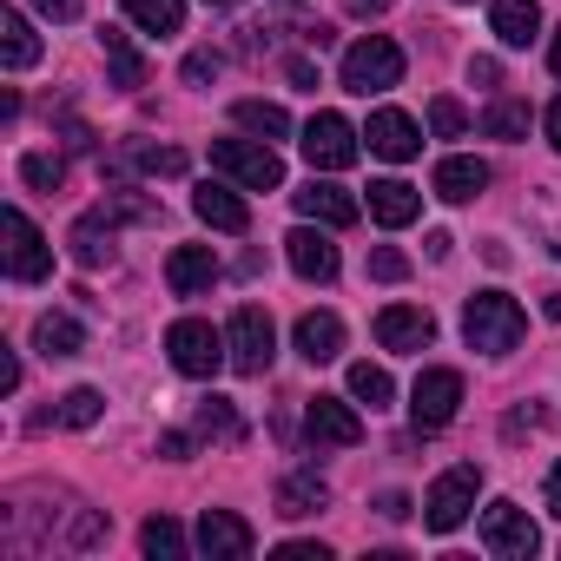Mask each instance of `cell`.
I'll use <instances>...</instances> for the list:
<instances>
[{"instance_id":"33","label":"cell","mask_w":561,"mask_h":561,"mask_svg":"<svg viewBox=\"0 0 561 561\" xmlns=\"http://www.w3.org/2000/svg\"><path fill=\"white\" fill-rule=\"evenodd\" d=\"M198 430L218 436V443H238V436H244V423H238V410H231L225 397H205V403H198Z\"/></svg>"},{"instance_id":"46","label":"cell","mask_w":561,"mask_h":561,"mask_svg":"<svg viewBox=\"0 0 561 561\" xmlns=\"http://www.w3.org/2000/svg\"><path fill=\"white\" fill-rule=\"evenodd\" d=\"M541 126H548V146L561 152V100H548V113H541Z\"/></svg>"},{"instance_id":"6","label":"cell","mask_w":561,"mask_h":561,"mask_svg":"<svg viewBox=\"0 0 561 561\" xmlns=\"http://www.w3.org/2000/svg\"><path fill=\"white\" fill-rule=\"evenodd\" d=\"M0 231H8V277L14 285H41V277L54 271V244L41 238V225L21 205H8L0 211Z\"/></svg>"},{"instance_id":"15","label":"cell","mask_w":561,"mask_h":561,"mask_svg":"<svg viewBox=\"0 0 561 561\" xmlns=\"http://www.w3.org/2000/svg\"><path fill=\"white\" fill-rule=\"evenodd\" d=\"M198 548H205L211 561H244V554L257 548V535H251L244 515H231V508H205V515H198Z\"/></svg>"},{"instance_id":"45","label":"cell","mask_w":561,"mask_h":561,"mask_svg":"<svg viewBox=\"0 0 561 561\" xmlns=\"http://www.w3.org/2000/svg\"><path fill=\"white\" fill-rule=\"evenodd\" d=\"M469 80H476V87H495V80H502V67H495V60H469Z\"/></svg>"},{"instance_id":"47","label":"cell","mask_w":561,"mask_h":561,"mask_svg":"<svg viewBox=\"0 0 561 561\" xmlns=\"http://www.w3.org/2000/svg\"><path fill=\"white\" fill-rule=\"evenodd\" d=\"M548 515H561V462L548 469Z\"/></svg>"},{"instance_id":"9","label":"cell","mask_w":561,"mask_h":561,"mask_svg":"<svg viewBox=\"0 0 561 561\" xmlns=\"http://www.w3.org/2000/svg\"><path fill=\"white\" fill-rule=\"evenodd\" d=\"M456 410H462V377L456 370H423L416 390H410V423L423 436H436V430L456 423Z\"/></svg>"},{"instance_id":"8","label":"cell","mask_w":561,"mask_h":561,"mask_svg":"<svg viewBox=\"0 0 561 561\" xmlns=\"http://www.w3.org/2000/svg\"><path fill=\"white\" fill-rule=\"evenodd\" d=\"M357 139H364V133H357L344 113H318V119L305 126V139H298V146H305L311 172H344V165H357V152H364Z\"/></svg>"},{"instance_id":"32","label":"cell","mask_w":561,"mask_h":561,"mask_svg":"<svg viewBox=\"0 0 561 561\" xmlns=\"http://www.w3.org/2000/svg\"><path fill=\"white\" fill-rule=\"evenodd\" d=\"M100 410H106V397H100V390H67V397H60V410H54V423H67V430H93V423H100Z\"/></svg>"},{"instance_id":"36","label":"cell","mask_w":561,"mask_h":561,"mask_svg":"<svg viewBox=\"0 0 561 561\" xmlns=\"http://www.w3.org/2000/svg\"><path fill=\"white\" fill-rule=\"evenodd\" d=\"M430 133H436V139H462V133H469L462 100H449V93H443V100H430Z\"/></svg>"},{"instance_id":"44","label":"cell","mask_w":561,"mask_h":561,"mask_svg":"<svg viewBox=\"0 0 561 561\" xmlns=\"http://www.w3.org/2000/svg\"><path fill=\"white\" fill-rule=\"evenodd\" d=\"M344 14H357V21H377V14H390V0H344Z\"/></svg>"},{"instance_id":"24","label":"cell","mask_w":561,"mask_h":561,"mask_svg":"<svg viewBox=\"0 0 561 561\" xmlns=\"http://www.w3.org/2000/svg\"><path fill=\"white\" fill-rule=\"evenodd\" d=\"M489 27H495L502 47H528V41L541 34V8H535V0H495V8H489Z\"/></svg>"},{"instance_id":"42","label":"cell","mask_w":561,"mask_h":561,"mask_svg":"<svg viewBox=\"0 0 561 561\" xmlns=\"http://www.w3.org/2000/svg\"><path fill=\"white\" fill-rule=\"evenodd\" d=\"M34 8H41L47 21H80V8H87V0H34Z\"/></svg>"},{"instance_id":"14","label":"cell","mask_w":561,"mask_h":561,"mask_svg":"<svg viewBox=\"0 0 561 561\" xmlns=\"http://www.w3.org/2000/svg\"><path fill=\"white\" fill-rule=\"evenodd\" d=\"M364 139H370V152H377V159H390V165H403V159H416V152H423V126H416L410 113H397V106L370 113Z\"/></svg>"},{"instance_id":"40","label":"cell","mask_w":561,"mask_h":561,"mask_svg":"<svg viewBox=\"0 0 561 561\" xmlns=\"http://www.w3.org/2000/svg\"><path fill=\"white\" fill-rule=\"evenodd\" d=\"M277 561H331V548L324 541H285V548H277Z\"/></svg>"},{"instance_id":"39","label":"cell","mask_w":561,"mask_h":561,"mask_svg":"<svg viewBox=\"0 0 561 561\" xmlns=\"http://www.w3.org/2000/svg\"><path fill=\"white\" fill-rule=\"evenodd\" d=\"M218 67H225L218 54H192V60H185V87H205V80H218Z\"/></svg>"},{"instance_id":"2","label":"cell","mask_w":561,"mask_h":561,"mask_svg":"<svg viewBox=\"0 0 561 561\" xmlns=\"http://www.w3.org/2000/svg\"><path fill=\"white\" fill-rule=\"evenodd\" d=\"M165 357H172L179 377H218V370L231 364V344H225V331H211L205 318H179V324L165 331Z\"/></svg>"},{"instance_id":"12","label":"cell","mask_w":561,"mask_h":561,"mask_svg":"<svg viewBox=\"0 0 561 561\" xmlns=\"http://www.w3.org/2000/svg\"><path fill=\"white\" fill-rule=\"evenodd\" d=\"M305 436L324 443V449H357V443H364V416H357L344 397H311V410H305Z\"/></svg>"},{"instance_id":"34","label":"cell","mask_w":561,"mask_h":561,"mask_svg":"<svg viewBox=\"0 0 561 561\" xmlns=\"http://www.w3.org/2000/svg\"><path fill=\"white\" fill-rule=\"evenodd\" d=\"M482 133H495V139H522V133H528V106H522V100H495V106L482 113Z\"/></svg>"},{"instance_id":"31","label":"cell","mask_w":561,"mask_h":561,"mask_svg":"<svg viewBox=\"0 0 561 561\" xmlns=\"http://www.w3.org/2000/svg\"><path fill=\"white\" fill-rule=\"evenodd\" d=\"M351 397H357V403H370V410H390L397 383H390V370H383V364H351Z\"/></svg>"},{"instance_id":"49","label":"cell","mask_w":561,"mask_h":561,"mask_svg":"<svg viewBox=\"0 0 561 561\" xmlns=\"http://www.w3.org/2000/svg\"><path fill=\"white\" fill-rule=\"evenodd\" d=\"M548 318H561V291H548Z\"/></svg>"},{"instance_id":"7","label":"cell","mask_w":561,"mask_h":561,"mask_svg":"<svg viewBox=\"0 0 561 561\" xmlns=\"http://www.w3.org/2000/svg\"><path fill=\"white\" fill-rule=\"evenodd\" d=\"M225 344H231V370H238V377H264L271 357H277V331H271V318H264L257 305H238V311H231Z\"/></svg>"},{"instance_id":"35","label":"cell","mask_w":561,"mask_h":561,"mask_svg":"<svg viewBox=\"0 0 561 561\" xmlns=\"http://www.w3.org/2000/svg\"><path fill=\"white\" fill-rule=\"evenodd\" d=\"M21 179H27L34 192H60V179H67V159H60V152H27V159H21Z\"/></svg>"},{"instance_id":"38","label":"cell","mask_w":561,"mask_h":561,"mask_svg":"<svg viewBox=\"0 0 561 561\" xmlns=\"http://www.w3.org/2000/svg\"><path fill=\"white\" fill-rule=\"evenodd\" d=\"M139 165L159 172V179H179V172H185V152H172V146H139Z\"/></svg>"},{"instance_id":"48","label":"cell","mask_w":561,"mask_h":561,"mask_svg":"<svg viewBox=\"0 0 561 561\" xmlns=\"http://www.w3.org/2000/svg\"><path fill=\"white\" fill-rule=\"evenodd\" d=\"M548 67H554V80H561V34H554V47H548Z\"/></svg>"},{"instance_id":"19","label":"cell","mask_w":561,"mask_h":561,"mask_svg":"<svg viewBox=\"0 0 561 561\" xmlns=\"http://www.w3.org/2000/svg\"><path fill=\"white\" fill-rule=\"evenodd\" d=\"M416 211H423V192H416L410 179H377V185H370V218H377V225L403 231V225H416Z\"/></svg>"},{"instance_id":"16","label":"cell","mask_w":561,"mask_h":561,"mask_svg":"<svg viewBox=\"0 0 561 561\" xmlns=\"http://www.w3.org/2000/svg\"><path fill=\"white\" fill-rule=\"evenodd\" d=\"M244 185H218V179H205L198 192H192V211H198V225H211V231H251V205L238 198Z\"/></svg>"},{"instance_id":"30","label":"cell","mask_w":561,"mask_h":561,"mask_svg":"<svg viewBox=\"0 0 561 561\" xmlns=\"http://www.w3.org/2000/svg\"><path fill=\"white\" fill-rule=\"evenodd\" d=\"M139 548H146L152 561H185V528H179L172 515H152V522L139 528Z\"/></svg>"},{"instance_id":"21","label":"cell","mask_w":561,"mask_h":561,"mask_svg":"<svg viewBox=\"0 0 561 561\" xmlns=\"http://www.w3.org/2000/svg\"><path fill=\"white\" fill-rule=\"evenodd\" d=\"M436 198H449V205H469V198H482V185H489V165L482 159H469V152H456V159H443L436 165Z\"/></svg>"},{"instance_id":"4","label":"cell","mask_w":561,"mask_h":561,"mask_svg":"<svg viewBox=\"0 0 561 561\" xmlns=\"http://www.w3.org/2000/svg\"><path fill=\"white\" fill-rule=\"evenodd\" d=\"M476 495H482V469H476V462H456V469H443V476L430 482V495H423V522H430L436 535H456V528L469 522Z\"/></svg>"},{"instance_id":"13","label":"cell","mask_w":561,"mask_h":561,"mask_svg":"<svg viewBox=\"0 0 561 561\" xmlns=\"http://www.w3.org/2000/svg\"><path fill=\"white\" fill-rule=\"evenodd\" d=\"M377 344L397 351V357L430 351V344H436V318H430L423 305H390V311H377Z\"/></svg>"},{"instance_id":"11","label":"cell","mask_w":561,"mask_h":561,"mask_svg":"<svg viewBox=\"0 0 561 561\" xmlns=\"http://www.w3.org/2000/svg\"><path fill=\"white\" fill-rule=\"evenodd\" d=\"M285 257H291V271L305 277V285H331L337 277V244H331V225H298L291 238H285Z\"/></svg>"},{"instance_id":"10","label":"cell","mask_w":561,"mask_h":561,"mask_svg":"<svg viewBox=\"0 0 561 561\" xmlns=\"http://www.w3.org/2000/svg\"><path fill=\"white\" fill-rule=\"evenodd\" d=\"M482 548L502 554V561H528L541 548V535H535V522H528L522 502H489L482 508Z\"/></svg>"},{"instance_id":"20","label":"cell","mask_w":561,"mask_h":561,"mask_svg":"<svg viewBox=\"0 0 561 561\" xmlns=\"http://www.w3.org/2000/svg\"><path fill=\"white\" fill-rule=\"evenodd\" d=\"M291 337H298V357H305V364H331V357L344 351V318H337V311H305Z\"/></svg>"},{"instance_id":"43","label":"cell","mask_w":561,"mask_h":561,"mask_svg":"<svg viewBox=\"0 0 561 561\" xmlns=\"http://www.w3.org/2000/svg\"><path fill=\"white\" fill-rule=\"evenodd\" d=\"M285 73H291V87H298V93H318V67H311V60H291Z\"/></svg>"},{"instance_id":"17","label":"cell","mask_w":561,"mask_h":561,"mask_svg":"<svg viewBox=\"0 0 561 561\" xmlns=\"http://www.w3.org/2000/svg\"><path fill=\"white\" fill-rule=\"evenodd\" d=\"M165 285H172V298L211 291V285H218V257H211V244H179V251L165 257Z\"/></svg>"},{"instance_id":"50","label":"cell","mask_w":561,"mask_h":561,"mask_svg":"<svg viewBox=\"0 0 561 561\" xmlns=\"http://www.w3.org/2000/svg\"><path fill=\"white\" fill-rule=\"evenodd\" d=\"M205 8H225V0H205Z\"/></svg>"},{"instance_id":"41","label":"cell","mask_w":561,"mask_h":561,"mask_svg":"<svg viewBox=\"0 0 561 561\" xmlns=\"http://www.w3.org/2000/svg\"><path fill=\"white\" fill-rule=\"evenodd\" d=\"M159 456H165V462H185V456H192V436H185V430H165V436H159Z\"/></svg>"},{"instance_id":"27","label":"cell","mask_w":561,"mask_h":561,"mask_svg":"<svg viewBox=\"0 0 561 561\" xmlns=\"http://www.w3.org/2000/svg\"><path fill=\"white\" fill-rule=\"evenodd\" d=\"M73 257H80L87 271L113 257V218H106V211H87V218L73 225Z\"/></svg>"},{"instance_id":"28","label":"cell","mask_w":561,"mask_h":561,"mask_svg":"<svg viewBox=\"0 0 561 561\" xmlns=\"http://www.w3.org/2000/svg\"><path fill=\"white\" fill-rule=\"evenodd\" d=\"M34 344H41V357H80V351H87V331H80L73 318L47 311V318L34 324Z\"/></svg>"},{"instance_id":"37","label":"cell","mask_w":561,"mask_h":561,"mask_svg":"<svg viewBox=\"0 0 561 561\" xmlns=\"http://www.w3.org/2000/svg\"><path fill=\"white\" fill-rule=\"evenodd\" d=\"M370 277H377V285H403V277H410V257H403L397 244H377V251H370Z\"/></svg>"},{"instance_id":"1","label":"cell","mask_w":561,"mask_h":561,"mask_svg":"<svg viewBox=\"0 0 561 561\" xmlns=\"http://www.w3.org/2000/svg\"><path fill=\"white\" fill-rule=\"evenodd\" d=\"M522 331H528V311H522L508 291H476V298L462 305V337H469V351H482V357H508V351L522 344Z\"/></svg>"},{"instance_id":"5","label":"cell","mask_w":561,"mask_h":561,"mask_svg":"<svg viewBox=\"0 0 561 561\" xmlns=\"http://www.w3.org/2000/svg\"><path fill=\"white\" fill-rule=\"evenodd\" d=\"M211 165L231 185H244V192H277V185H285V159H277L264 139H218L211 146Z\"/></svg>"},{"instance_id":"3","label":"cell","mask_w":561,"mask_h":561,"mask_svg":"<svg viewBox=\"0 0 561 561\" xmlns=\"http://www.w3.org/2000/svg\"><path fill=\"white\" fill-rule=\"evenodd\" d=\"M403 80V47L390 41V34H370V41H357V47H344V93H390Z\"/></svg>"},{"instance_id":"22","label":"cell","mask_w":561,"mask_h":561,"mask_svg":"<svg viewBox=\"0 0 561 561\" xmlns=\"http://www.w3.org/2000/svg\"><path fill=\"white\" fill-rule=\"evenodd\" d=\"M100 54H106V67H113V87H126V93L146 87V54L133 47L126 27H100Z\"/></svg>"},{"instance_id":"25","label":"cell","mask_w":561,"mask_h":561,"mask_svg":"<svg viewBox=\"0 0 561 561\" xmlns=\"http://www.w3.org/2000/svg\"><path fill=\"white\" fill-rule=\"evenodd\" d=\"M34 60H41V41H34V27H27V14L0 8V67H8V73H27Z\"/></svg>"},{"instance_id":"26","label":"cell","mask_w":561,"mask_h":561,"mask_svg":"<svg viewBox=\"0 0 561 561\" xmlns=\"http://www.w3.org/2000/svg\"><path fill=\"white\" fill-rule=\"evenodd\" d=\"M231 119H238L251 139H264V146H271V139H291V113H285V106H271V100H238Z\"/></svg>"},{"instance_id":"29","label":"cell","mask_w":561,"mask_h":561,"mask_svg":"<svg viewBox=\"0 0 561 561\" xmlns=\"http://www.w3.org/2000/svg\"><path fill=\"white\" fill-rule=\"evenodd\" d=\"M126 21L165 41V34H179V27H185V0H126Z\"/></svg>"},{"instance_id":"23","label":"cell","mask_w":561,"mask_h":561,"mask_svg":"<svg viewBox=\"0 0 561 561\" xmlns=\"http://www.w3.org/2000/svg\"><path fill=\"white\" fill-rule=\"evenodd\" d=\"M324 502H331V489H324L318 469H298V476L277 482V515H285V522H305V515H318Z\"/></svg>"},{"instance_id":"18","label":"cell","mask_w":561,"mask_h":561,"mask_svg":"<svg viewBox=\"0 0 561 561\" xmlns=\"http://www.w3.org/2000/svg\"><path fill=\"white\" fill-rule=\"evenodd\" d=\"M298 211H305L311 225H331V231H344V225H357V211H364V205H357L344 185H331V179H318V172H311V185L298 192Z\"/></svg>"}]
</instances>
